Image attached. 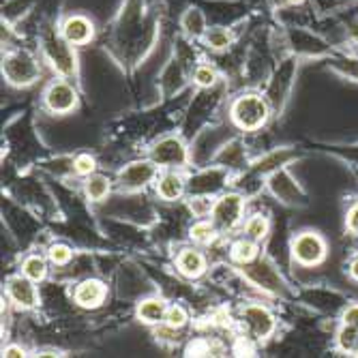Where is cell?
<instances>
[{
	"label": "cell",
	"mask_w": 358,
	"mask_h": 358,
	"mask_svg": "<svg viewBox=\"0 0 358 358\" xmlns=\"http://www.w3.org/2000/svg\"><path fill=\"white\" fill-rule=\"evenodd\" d=\"M337 343L343 352L348 354H356L358 352V329L354 327H348V324H343L339 335H337Z\"/></svg>",
	"instance_id": "cell-23"
},
{
	"label": "cell",
	"mask_w": 358,
	"mask_h": 358,
	"mask_svg": "<svg viewBox=\"0 0 358 358\" xmlns=\"http://www.w3.org/2000/svg\"><path fill=\"white\" fill-rule=\"evenodd\" d=\"M193 82L198 84L200 88H210L217 82V71L210 67V64H200L198 69L193 73Z\"/></svg>",
	"instance_id": "cell-26"
},
{
	"label": "cell",
	"mask_w": 358,
	"mask_h": 358,
	"mask_svg": "<svg viewBox=\"0 0 358 358\" xmlns=\"http://www.w3.org/2000/svg\"><path fill=\"white\" fill-rule=\"evenodd\" d=\"M350 277L358 281V257L354 259V262L350 264Z\"/></svg>",
	"instance_id": "cell-34"
},
{
	"label": "cell",
	"mask_w": 358,
	"mask_h": 358,
	"mask_svg": "<svg viewBox=\"0 0 358 358\" xmlns=\"http://www.w3.org/2000/svg\"><path fill=\"white\" fill-rule=\"evenodd\" d=\"M84 193H86V198L92 202L106 200L108 193H110V178L103 174H90L88 180L84 182Z\"/></svg>",
	"instance_id": "cell-18"
},
{
	"label": "cell",
	"mask_w": 358,
	"mask_h": 358,
	"mask_svg": "<svg viewBox=\"0 0 358 358\" xmlns=\"http://www.w3.org/2000/svg\"><path fill=\"white\" fill-rule=\"evenodd\" d=\"M157 164L152 159H144V161H134L120 170L118 180L124 189H142L146 185H150L157 178Z\"/></svg>",
	"instance_id": "cell-7"
},
{
	"label": "cell",
	"mask_w": 358,
	"mask_h": 358,
	"mask_svg": "<svg viewBox=\"0 0 358 358\" xmlns=\"http://www.w3.org/2000/svg\"><path fill=\"white\" fill-rule=\"evenodd\" d=\"M257 253H259V247H257L255 238H241V241H236L232 245V251H230L232 259L241 266H245L249 262H255Z\"/></svg>",
	"instance_id": "cell-17"
},
{
	"label": "cell",
	"mask_w": 358,
	"mask_h": 358,
	"mask_svg": "<svg viewBox=\"0 0 358 358\" xmlns=\"http://www.w3.org/2000/svg\"><path fill=\"white\" fill-rule=\"evenodd\" d=\"M245 230H247L249 238H255V241L264 238V236L268 234V219H266L264 215H253V217L247 221Z\"/></svg>",
	"instance_id": "cell-24"
},
{
	"label": "cell",
	"mask_w": 358,
	"mask_h": 358,
	"mask_svg": "<svg viewBox=\"0 0 358 358\" xmlns=\"http://www.w3.org/2000/svg\"><path fill=\"white\" fill-rule=\"evenodd\" d=\"M245 210V200L238 193H225L217 202H213L210 208V219L219 227V230H232L243 219Z\"/></svg>",
	"instance_id": "cell-4"
},
{
	"label": "cell",
	"mask_w": 358,
	"mask_h": 358,
	"mask_svg": "<svg viewBox=\"0 0 358 358\" xmlns=\"http://www.w3.org/2000/svg\"><path fill=\"white\" fill-rule=\"evenodd\" d=\"M285 3H287V5H303L305 0H285Z\"/></svg>",
	"instance_id": "cell-35"
},
{
	"label": "cell",
	"mask_w": 358,
	"mask_h": 358,
	"mask_svg": "<svg viewBox=\"0 0 358 358\" xmlns=\"http://www.w3.org/2000/svg\"><path fill=\"white\" fill-rule=\"evenodd\" d=\"M178 271L187 279H198L206 271V259L200 251L195 249H182L178 255Z\"/></svg>",
	"instance_id": "cell-14"
},
{
	"label": "cell",
	"mask_w": 358,
	"mask_h": 358,
	"mask_svg": "<svg viewBox=\"0 0 358 358\" xmlns=\"http://www.w3.org/2000/svg\"><path fill=\"white\" fill-rule=\"evenodd\" d=\"M48 255H50V259H52L54 264L62 266V264H67L69 259L73 257V251H71V247H69V245L56 243V245H52V247H50Z\"/></svg>",
	"instance_id": "cell-27"
},
{
	"label": "cell",
	"mask_w": 358,
	"mask_h": 358,
	"mask_svg": "<svg viewBox=\"0 0 358 358\" xmlns=\"http://www.w3.org/2000/svg\"><path fill=\"white\" fill-rule=\"evenodd\" d=\"M43 54L50 60L52 67L62 76H76L78 71V58L73 45L64 37H48L43 41Z\"/></svg>",
	"instance_id": "cell-3"
},
{
	"label": "cell",
	"mask_w": 358,
	"mask_h": 358,
	"mask_svg": "<svg viewBox=\"0 0 358 358\" xmlns=\"http://www.w3.org/2000/svg\"><path fill=\"white\" fill-rule=\"evenodd\" d=\"M150 159L159 168H180L187 164V148L178 138H164L150 148Z\"/></svg>",
	"instance_id": "cell-6"
},
{
	"label": "cell",
	"mask_w": 358,
	"mask_h": 358,
	"mask_svg": "<svg viewBox=\"0 0 358 358\" xmlns=\"http://www.w3.org/2000/svg\"><path fill=\"white\" fill-rule=\"evenodd\" d=\"M22 273L32 279V281H43L48 277V264H45V259L39 257V255H30L24 259V264H22Z\"/></svg>",
	"instance_id": "cell-21"
},
{
	"label": "cell",
	"mask_w": 358,
	"mask_h": 358,
	"mask_svg": "<svg viewBox=\"0 0 358 358\" xmlns=\"http://www.w3.org/2000/svg\"><path fill=\"white\" fill-rule=\"evenodd\" d=\"M185 189H187V180L176 170L166 172L164 176H159V180H157V193L164 200H178V198H182Z\"/></svg>",
	"instance_id": "cell-15"
},
{
	"label": "cell",
	"mask_w": 358,
	"mask_h": 358,
	"mask_svg": "<svg viewBox=\"0 0 358 358\" xmlns=\"http://www.w3.org/2000/svg\"><path fill=\"white\" fill-rule=\"evenodd\" d=\"M76 303L84 309H94L106 301V285L99 279H86L76 287Z\"/></svg>",
	"instance_id": "cell-13"
},
{
	"label": "cell",
	"mask_w": 358,
	"mask_h": 358,
	"mask_svg": "<svg viewBox=\"0 0 358 358\" xmlns=\"http://www.w3.org/2000/svg\"><path fill=\"white\" fill-rule=\"evenodd\" d=\"M217 230H219V227H217L213 221H198V223H195V225L191 227V230H189V236H191L195 243L208 245V243H213V241H215Z\"/></svg>",
	"instance_id": "cell-22"
},
{
	"label": "cell",
	"mask_w": 358,
	"mask_h": 358,
	"mask_svg": "<svg viewBox=\"0 0 358 358\" xmlns=\"http://www.w3.org/2000/svg\"><path fill=\"white\" fill-rule=\"evenodd\" d=\"M3 76L11 86L26 88L30 84H35L41 76L39 60L28 50H13L3 58Z\"/></svg>",
	"instance_id": "cell-1"
},
{
	"label": "cell",
	"mask_w": 358,
	"mask_h": 358,
	"mask_svg": "<svg viewBox=\"0 0 358 358\" xmlns=\"http://www.w3.org/2000/svg\"><path fill=\"white\" fill-rule=\"evenodd\" d=\"M182 28L189 37H204L206 35V20H204V13L200 9H189L185 15H182Z\"/></svg>",
	"instance_id": "cell-19"
},
{
	"label": "cell",
	"mask_w": 358,
	"mask_h": 358,
	"mask_svg": "<svg viewBox=\"0 0 358 358\" xmlns=\"http://www.w3.org/2000/svg\"><path fill=\"white\" fill-rule=\"evenodd\" d=\"M356 356H358V352H356Z\"/></svg>",
	"instance_id": "cell-36"
},
{
	"label": "cell",
	"mask_w": 358,
	"mask_h": 358,
	"mask_svg": "<svg viewBox=\"0 0 358 358\" xmlns=\"http://www.w3.org/2000/svg\"><path fill=\"white\" fill-rule=\"evenodd\" d=\"M245 275L257 285V287H262V289H266V292H279L281 289V277L275 273V268L268 264V262H257V264H253V262H249V264H245Z\"/></svg>",
	"instance_id": "cell-12"
},
{
	"label": "cell",
	"mask_w": 358,
	"mask_h": 358,
	"mask_svg": "<svg viewBox=\"0 0 358 358\" xmlns=\"http://www.w3.org/2000/svg\"><path fill=\"white\" fill-rule=\"evenodd\" d=\"M166 303L161 299H146L138 305V317L144 324H159L166 317Z\"/></svg>",
	"instance_id": "cell-16"
},
{
	"label": "cell",
	"mask_w": 358,
	"mask_h": 358,
	"mask_svg": "<svg viewBox=\"0 0 358 358\" xmlns=\"http://www.w3.org/2000/svg\"><path fill=\"white\" fill-rule=\"evenodd\" d=\"M185 354H187V356H208V354H210V345H208V341L198 339V341H193V343L187 345Z\"/></svg>",
	"instance_id": "cell-29"
},
{
	"label": "cell",
	"mask_w": 358,
	"mask_h": 358,
	"mask_svg": "<svg viewBox=\"0 0 358 358\" xmlns=\"http://www.w3.org/2000/svg\"><path fill=\"white\" fill-rule=\"evenodd\" d=\"M232 32L227 30V28H223V26H215V28H208L206 30V35H204V43L210 48V50H215V52H223V50H227L232 45Z\"/></svg>",
	"instance_id": "cell-20"
},
{
	"label": "cell",
	"mask_w": 358,
	"mask_h": 358,
	"mask_svg": "<svg viewBox=\"0 0 358 358\" xmlns=\"http://www.w3.org/2000/svg\"><path fill=\"white\" fill-rule=\"evenodd\" d=\"M215 324L221 329H230L232 327V320H230V313H227L225 309H221L217 315H215Z\"/></svg>",
	"instance_id": "cell-32"
},
{
	"label": "cell",
	"mask_w": 358,
	"mask_h": 358,
	"mask_svg": "<svg viewBox=\"0 0 358 358\" xmlns=\"http://www.w3.org/2000/svg\"><path fill=\"white\" fill-rule=\"evenodd\" d=\"M62 37L71 45H84L94 37V26L84 15H71L62 24Z\"/></svg>",
	"instance_id": "cell-11"
},
{
	"label": "cell",
	"mask_w": 358,
	"mask_h": 358,
	"mask_svg": "<svg viewBox=\"0 0 358 358\" xmlns=\"http://www.w3.org/2000/svg\"><path fill=\"white\" fill-rule=\"evenodd\" d=\"M292 255L303 266H315L327 255V243L315 232H303L292 243Z\"/></svg>",
	"instance_id": "cell-5"
},
{
	"label": "cell",
	"mask_w": 358,
	"mask_h": 358,
	"mask_svg": "<svg viewBox=\"0 0 358 358\" xmlns=\"http://www.w3.org/2000/svg\"><path fill=\"white\" fill-rule=\"evenodd\" d=\"M3 356L5 358H17V356H26V352L22 348H17V345H9V348L3 350Z\"/></svg>",
	"instance_id": "cell-33"
},
{
	"label": "cell",
	"mask_w": 358,
	"mask_h": 358,
	"mask_svg": "<svg viewBox=\"0 0 358 358\" xmlns=\"http://www.w3.org/2000/svg\"><path fill=\"white\" fill-rule=\"evenodd\" d=\"M37 281L28 279L24 273L17 277H11L7 281V294L20 309H32L39 305V292L35 287Z\"/></svg>",
	"instance_id": "cell-10"
},
{
	"label": "cell",
	"mask_w": 358,
	"mask_h": 358,
	"mask_svg": "<svg viewBox=\"0 0 358 358\" xmlns=\"http://www.w3.org/2000/svg\"><path fill=\"white\" fill-rule=\"evenodd\" d=\"M187 322H189V313L185 311V307L180 305H172L166 309V317H164V324H168V327L180 331L182 327H187Z\"/></svg>",
	"instance_id": "cell-25"
},
{
	"label": "cell",
	"mask_w": 358,
	"mask_h": 358,
	"mask_svg": "<svg viewBox=\"0 0 358 358\" xmlns=\"http://www.w3.org/2000/svg\"><path fill=\"white\" fill-rule=\"evenodd\" d=\"M345 223H348V230H350V232L358 234V202L348 210V219H345Z\"/></svg>",
	"instance_id": "cell-31"
},
{
	"label": "cell",
	"mask_w": 358,
	"mask_h": 358,
	"mask_svg": "<svg viewBox=\"0 0 358 358\" xmlns=\"http://www.w3.org/2000/svg\"><path fill=\"white\" fill-rule=\"evenodd\" d=\"M343 324L358 329V305H350V307L343 311Z\"/></svg>",
	"instance_id": "cell-30"
},
{
	"label": "cell",
	"mask_w": 358,
	"mask_h": 358,
	"mask_svg": "<svg viewBox=\"0 0 358 358\" xmlns=\"http://www.w3.org/2000/svg\"><path fill=\"white\" fill-rule=\"evenodd\" d=\"M45 106L54 114H69L78 106V90L69 82H54L45 90Z\"/></svg>",
	"instance_id": "cell-8"
},
{
	"label": "cell",
	"mask_w": 358,
	"mask_h": 358,
	"mask_svg": "<svg viewBox=\"0 0 358 358\" xmlns=\"http://www.w3.org/2000/svg\"><path fill=\"white\" fill-rule=\"evenodd\" d=\"M243 324L257 339H266L275 333V315L262 305H247L243 309Z\"/></svg>",
	"instance_id": "cell-9"
},
{
	"label": "cell",
	"mask_w": 358,
	"mask_h": 358,
	"mask_svg": "<svg viewBox=\"0 0 358 358\" xmlns=\"http://www.w3.org/2000/svg\"><path fill=\"white\" fill-rule=\"evenodd\" d=\"M96 164H94V159L90 155H78L76 161H73V170L80 174V176H90L94 172Z\"/></svg>",
	"instance_id": "cell-28"
},
{
	"label": "cell",
	"mask_w": 358,
	"mask_h": 358,
	"mask_svg": "<svg viewBox=\"0 0 358 358\" xmlns=\"http://www.w3.org/2000/svg\"><path fill=\"white\" fill-rule=\"evenodd\" d=\"M232 120L243 131H257L268 120V103L259 94H243L232 106Z\"/></svg>",
	"instance_id": "cell-2"
}]
</instances>
